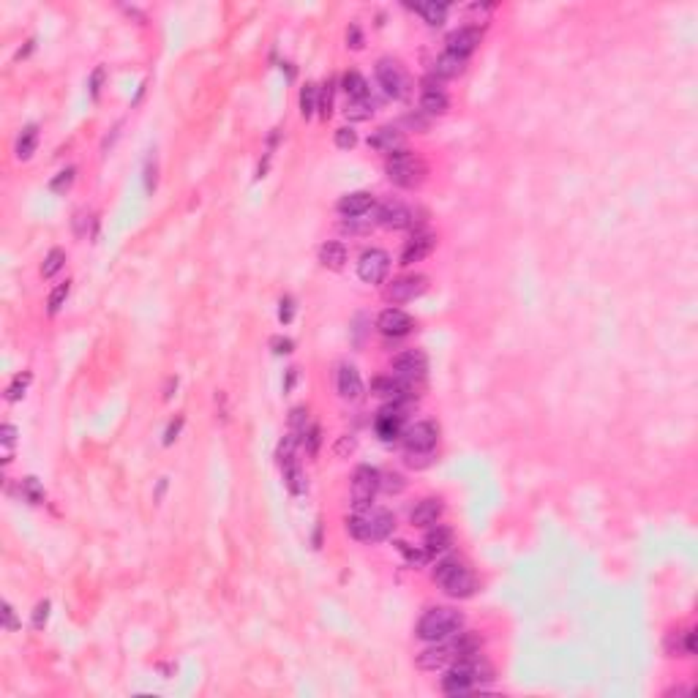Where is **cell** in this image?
I'll return each mask as SVG.
<instances>
[{
    "label": "cell",
    "mask_w": 698,
    "mask_h": 698,
    "mask_svg": "<svg viewBox=\"0 0 698 698\" xmlns=\"http://www.w3.org/2000/svg\"><path fill=\"white\" fill-rule=\"evenodd\" d=\"M483 647V638L474 635V633H453L451 638H442V641H434L428 649L415 657V666L423 668V671H439V668H448L451 663L461 660V657H470V654H477Z\"/></svg>",
    "instance_id": "cell-1"
},
{
    "label": "cell",
    "mask_w": 698,
    "mask_h": 698,
    "mask_svg": "<svg viewBox=\"0 0 698 698\" xmlns=\"http://www.w3.org/2000/svg\"><path fill=\"white\" fill-rule=\"evenodd\" d=\"M494 679V668L477 654L461 657L448 666V671L442 676V693L445 696H467L472 690H480L486 682Z\"/></svg>",
    "instance_id": "cell-2"
},
{
    "label": "cell",
    "mask_w": 698,
    "mask_h": 698,
    "mask_svg": "<svg viewBox=\"0 0 698 698\" xmlns=\"http://www.w3.org/2000/svg\"><path fill=\"white\" fill-rule=\"evenodd\" d=\"M434 581L445 589V595H451L455 600H464V597H472L474 589H477V579L474 573L470 570V564L458 557H445L439 560L437 567L431 570Z\"/></svg>",
    "instance_id": "cell-3"
},
{
    "label": "cell",
    "mask_w": 698,
    "mask_h": 698,
    "mask_svg": "<svg viewBox=\"0 0 698 698\" xmlns=\"http://www.w3.org/2000/svg\"><path fill=\"white\" fill-rule=\"evenodd\" d=\"M461 628H464V614L461 611L448 606H437V608H428L426 614L420 616V622L415 628V635L420 641L434 644V641L451 638L453 633H458Z\"/></svg>",
    "instance_id": "cell-4"
},
{
    "label": "cell",
    "mask_w": 698,
    "mask_h": 698,
    "mask_svg": "<svg viewBox=\"0 0 698 698\" xmlns=\"http://www.w3.org/2000/svg\"><path fill=\"white\" fill-rule=\"evenodd\" d=\"M384 175H387V181L396 183L399 188H418V186H423V181H426L428 167L423 158L409 153L404 148V150L387 156V161H384Z\"/></svg>",
    "instance_id": "cell-5"
},
{
    "label": "cell",
    "mask_w": 698,
    "mask_h": 698,
    "mask_svg": "<svg viewBox=\"0 0 698 698\" xmlns=\"http://www.w3.org/2000/svg\"><path fill=\"white\" fill-rule=\"evenodd\" d=\"M418 401H384V406L374 418V431L382 442H393L404 434V420Z\"/></svg>",
    "instance_id": "cell-6"
},
{
    "label": "cell",
    "mask_w": 698,
    "mask_h": 698,
    "mask_svg": "<svg viewBox=\"0 0 698 698\" xmlns=\"http://www.w3.org/2000/svg\"><path fill=\"white\" fill-rule=\"evenodd\" d=\"M377 79L382 85V91L390 96V98H406L412 93V79L406 74V68L393 60V58H380L377 60Z\"/></svg>",
    "instance_id": "cell-7"
},
{
    "label": "cell",
    "mask_w": 698,
    "mask_h": 698,
    "mask_svg": "<svg viewBox=\"0 0 698 698\" xmlns=\"http://www.w3.org/2000/svg\"><path fill=\"white\" fill-rule=\"evenodd\" d=\"M377 491H380V470H374L368 464L358 467L355 474H352V505H355V510L358 513L368 510L374 505Z\"/></svg>",
    "instance_id": "cell-8"
},
{
    "label": "cell",
    "mask_w": 698,
    "mask_h": 698,
    "mask_svg": "<svg viewBox=\"0 0 698 698\" xmlns=\"http://www.w3.org/2000/svg\"><path fill=\"white\" fill-rule=\"evenodd\" d=\"M390 371H393L396 377L406 380V382L420 384L426 380L428 355L423 349H404V352H399V355L390 361Z\"/></svg>",
    "instance_id": "cell-9"
},
{
    "label": "cell",
    "mask_w": 698,
    "mask_h": 698,
    "mask_svg": "<svg viewBox=\"0 0 698 698\" xmlns=\"http://www.w3.org/2000/svg\"><path fill=\"white\" fill-rule=\"evenodd\" d=\"M428 290V278L423 273H409V276H399L384 287V300L387 303H409L415 297Z\"/></svg>",
    "instance_id": "cell-10"
},
{
    "label": "cell",
    "mask_w": 698,
    "mask_h": 698,
    "mask_svg": "<svg viewBox=\"0 0 698 698\" xmlns=\"http://www.w3.org/2000/svg\"><path fill=\"white\" fill-rule=\"evenodd\" d=\"M448 110H451V98L445 93L442 79L428 74L426 79L420 82V112L428 115V117H437V115H445Z\"/></svg>",
    "instance_id": "cell-11"
},
{
    "label": "cell",
    "mask_w": 698,
    "mask_h": 698,
    "mask_svg": "<svg viewBox=\"0 0 698 698\" xmlns=\"http://www.w3.org/2000/svg\"><path fill=\"white\" fill-rule=\"evenodd\" d=\"M390 273V257L382 248H368L358 259V278L363 284H382Z\"/></svg>",
    "instance_id": "cell-12"
},
{
    "label": "cell",
    "mask_w": 698,
    "mask_h": 698,
    "mask_svg": "<svg viewBox=\"0 0 698 698\" xmlns=\"http://www.w3.org/2000/svg\"><path fill=\"white\" fill-rule=\"evenodd\" d=\"M401 442H404L406 451H434L437 442H439V426L431 423V420H420V423H412V426L404 428L401 434Z\"/></svg>",
    "instance_id": "cell-13"
},
{
    "label": "cell",
    "mask_w": 698,
    "mask_h": 698,
    "mask_svg": "<svg viewBox=\"0 0 698 698\" xmlns=\"http://www.w3.org/2000/svg\"><path fill=\"white\" fill-rule=\"evenodd\" d=\"M480 41H483V30L477 25H464V27L448 33V39H445L448 52L458 55V58H467V60H470V55H472L474 49L480 46Z\"/></svg>",
    "instance_id": "cell-14"
},
{
    "label": "cell",
    "mask_w": 698,
    "mask_h": 698,
    "mask_svg": "<svg viewBox=\"0 0 698 698\" xmlns=\"http://www.w3.org/2000/svg\"><path fill=\"white\" fill-rule=\"evenodd\" d=\"M377 328H380L382 336L401 338L415 330V319L401 309H384L382 314L377 316Z\"/></svg>",
    "instance_id": "cell-15"
},
{
    "label": "cell",
    "mask_w": 698,
    "mask_h": 698,
    "mask_svg": "<svg viewBox=\"0 0 698 698\" xmlns=\"http://www.w3.org/2000/svg\"><path fill=\"white\" fill-rule=\"evenodd\" d=\"M374 224L384 226V229H406V226L415 224V213L404 202H382L377 207Z\"/></svg>",
    "instance_id": "cell-16"
},
{
    "label": "cell",
    "mask_w": 698,
    "mask_h": 698,
    "mask_svg": "<svg viewBox=\"0 0 698 698\" xmlns=\"http://www.w3.org/2000/svg\"><path fill=\"white\" fill-rule=\"evenodd\" d=\"M366 516V526H368V543H380L387 541L396 529V516L390 510H382V508H368V510H361Z\"/></svg>",
    "instance_id": "cell-17"
},
{
    "label": "cell",
    "mask_w": 698,
    "mask_h": 698,
    "mask_svg": "<svg viewBox=\"0 0 698 698\" xmlns=\"http://www.w3.org/2000/svg\"><path fill=\"white\" fill-rule=\"evenodd\" d=\"M434 248H437V235H431V232H415V235L406 240L399 265L409 268V265H415V262H423L426 257H431Z\"/></svg>",
    "instance_id": "cell-18"
},
{
    "label": "cell",
    "mask_w": 698,
    "mask_h": 698,
    "mask_svg": "<svg viewBox=\"0 0 698 698\" xmlns=\"http://www.w3.org/2000/svg\"><path fill=\"white\" fill-rule=\"evenodd\" d=\"M336 387H338V396H341L344 401H358L363 396V390H366L361 371H358L355 366H349V363H341V366H338Z\"/></svg>",
    "instance_id": "cell-19"
},
{
    "label": "cell",
    "mask_w": 698,
    "mask_h": 698,
    "mask_svg": "<svg viewBox=\"0 0 698 698\" xmlns=\"http://www.w3.org/2000/svg\"><path fill=\"white\" fill-rule=\"evenodd\" d=\"M404 145H406L404 134L396 126H382V129H377L374 134L368 136V148L377 150V153H384V156H393V153L404 150Z\"/></svg>",
    "instance_id": "cell-20"
},
{
    "label": "cell",
    "mask_w": 698,
    "mask_h": 698,
    "mask_svg": "<svg viewBox=\"0 0 698 698\" xmlns=\"http://www.w3.org/2000/svg\"><path fill=\"white\" fill-rule=\"evenodd\" d=\"M442 513H445V505H442V499H439V496H426V499H420V502H418V505L412 508V513H409V521H412V526L428 529V526L439 524Z\"/></svg>",
    "instance_id": "cell-21"
},
{
    "label": "cell",
    "mask_w": 698,
    "mask_h": 698,
    "mask_svg": "<svg viewBox=\"0 0 698 698\" xmlns=\"http://www.w3.org/2000/svg\"><path fill=\"white\" fill-rule=\"evenodd\" d=\"M374 205H377V200H374L371 191H352V194H344V197L338 200L336 210L344 216V219H361V216H366Z\"/></svg>",
    "instance_id": "cell-22"
},
{
    "label": "cell",
    "mask_w": 698,
    "mask_h": 698,
    "mask_svg": "<svg viewBox=\"0 0 698 698\" xmlns=\"http://www.w3.org/2000/svg\"><path fill=\"white\" fill-rule=\"evenodd\" d=\"M423 548H426L428 557H437V554H445L453 548V529L445 526V524H434L428 526L426 538H423Z\"/></svg>",
    "instance_id": "cell-23"
},
{
    "label": "cell",
    "mask_w": 698,
    "mask_h": 698,
    "mask_svg": "<svg viewBox=\"0 0 698 698\" xmlns=\"http://www.w3.org/2000/svg\"><path fill=\"white\" fill-rule=\"evenodd\" d=\"M668 657H693L696 654V631H671L666 635Z\"/></svg>",
    "instance_id": "cell-24"
},
{
    "label": "cell",
    "mask_w": 698,
    "mask_h": 698,
    "mask_svg": "<svg viewBox=\"0 0 698 698\" xmlns=\"http://www.w3.org/2000/svg\"><path fill=\"white\" fill-rule=\"evenodd\" d=\"M467 71V58H458V55H453V52H442L437 60H434V66H431V74L437 77V79H453V77H461Z\"/></svg>",
    "instance_id": "cell-25"
},
{
    "label": "cell",
    "mask_w": 698,
    "mask_h": 698,
    "mask_svg": "<svg viewBox=\"0 0 698 698\" xmlns=\"http://www.w3.org/2000/svg\"><path fill=\"white\" fill-rule=\"evenodd\" d=\"M406 8H412L415 14H420L431 27H439V25H445V20H448V8L451 6L442 3V0H426V3H406Z\"/></svg>",
    "instance_id": "cell-26"
},
{
    "label": "cell",
    "mask_w": 698,
    "mask_h": 698,
    "mask_svg": "<svg viewBox=\"0 0 698 698\" xmlns=\"http://www.w3.org/2000/svg\"><path fill=\"white\" fill-rule=\"evenodd\" d=\"M319 262L328 268V271H341L347 265V246L338 243V240H328L319 246Z\"/></svg>",
    "instance_id": "cell-27"
},
{
    "label": "cell",
    "mask_w": 698,
    "mask_h": 698,
    "mask_svg": "<svg viewBox=\"0 0 698 698\" xmlns=\"http://www.w3.org/2000/svg\"><path fill=\"white\" fill-rule=\"evenodd\" d=\"M281 470H284V483H287V489H290L295 496H300V494H306V491H309V480H306V472H303V467H300V461H297V458L290 461V464H284Z\"/></svg>",
    "instance_id": "cell-28"
},
{
    "label": "cell",
    "mask_w": 698,
    "mask_h": 698,
    "mask_svg": "<svg viewBox=\"0 0 698 698\" xmlns=\"http://www.w3.org/2000/svg\"><path fill=\"white\" fill-rule=\"evenodd\" d=\"M341 88H344V93L349 96V101H363V98H368V82H366V77H363L361 71H347V74L341 77Z\"/></svg>",
    "instance_id": "cell-29"
},
{
    "label": "cell",
    "mask_w": 698,
    "mask_h": 698,
    "mask_svg": "<svg viewBox=\"0 0 698 698\" xmlns=\"http://www.w3.org/2000/svg\"><path fill=\"white\" fill-rule=\"evenodd\" d=\"M36 148H39V126H25L22 131H20V136H17L14 156L20 158V161H27V158H33Z\"/></svg>",
    "instance_id": "cell-30"
},
{
    "label": "cell",
    "mask_w": 698,
    "mask_h": 698,
    "mask_svg": "<svg viewBox=\"0 0 698 698\" xmlns=\"http://www.w3.org/2000/svg\"><path fill=\"white\" fill-rule=\"evenodd\" d=\"M316 101H319V85L306 82L300 88V96H297V107H300V117L303 120H311L316 115Z\"/></svg>",
    "instance_id": "cell-31"
},
{
    "label": "cell",
    "mask_w": 698,
    "mask_h": 698,
    "mask_svg": "<svg viewBox=\"0 0 698 698\" xmlns=\"http://www.w3.org/2000/svg\"><path fill=\"white\" fill-rule=\"evenodd\" d=\"M20 494L25 496V502H30V505H44V486H41V480L36 477V474H27L20 480Z\"/></svg>",
    "instance_id": "cell-32"
},
{
    "label": "cell",
    "mask_w": 698,
    "mask_h": 698,
    "mask_svg": "<svg viewBox=\"0 0 698 698\" xmlns=\"http://www.w3.org/2000/svg\"><path fill=\"white\" fill-rule=\"evenodd\" d=\"M333 93H336V79H328L319 85V101H316V115L328 120L333 115Z\"/></svg>",
    "instance_id": "cell-33"
},
{
    "label": "cell",
    "mask_w": 698,
    "mask_h": 698,
    "mask_svg": "<svg viewBox=\"0 0 698 698\" xmlns=\"http://www.w3.org/2000/svg\"><path fill=\"white\" fill-rule=\"evenodd\" d=\"M33 382V374L30 371H22V374H17L8 387H6V401H11V404H17V401H22L25 393H27V387Z\"/></svg>",
    "instance_id": "cell-34"
},
{
    "label": "cell",
    "mask_w": 698,
    "mask_h": 698,
    "mask_svg": "<svg viewBox=\"0 0 698 698\" xmlns=\"http://www.w3.org/2000/svg\"><path fill=\"white\" fill-rule=\"evenodd\" d=\"M68 295H71V281H63V284H58L52 292H49V297H46V314L49 316H55L63 306H66V300H68Z\"/></svg>",
    "instance_id": "cell-35"
},
{
    "label": "cell",
    "mask_w": 698,
    "mask_h": 698,
    "mask_svg": "<svg viewBox=\"0 0 698 698\" xmlns=\"http://www.w3.org/2000/svg\"><path fill=\"white\" fill-rule=\"evenodd\" d=\"M297 445H300V439L295 437V434H287L281 442H278V448H276V461H278V467H284V464H290L297 458Z\"/></svg>",
    "instance_id": "cell-36"
},
{
    "label": "cell",
    "mask_w": 698,
    "mask_h": 698,
    "mask_svg": "<svg viewBox=\"0 0 698 698\" xmlns=\"http://www.w3.org/2000/svg\"><path fill=\"white\" fill-rule=\"evenodd\" d=\"M63 265H66V251H63V248H52V251L44 257V262H41V276H44V278H52Z\"/></svg>",
    "instance_id": "cell-37"
},
{
    "label": "cell",
    "mask_w": 698,
    "mask_h": 698,
    "mask_svg": "<svg viewBox=\"0 0 698 698\" xmlns=\"http://www.w3.org/2000/svg\"><path fill=\"white\" fill-rule=\"evenodd\" d=\"M396 548L401 551L406 557V562H409V567H426V562L431 560L426 554V548H412L409 543H404V541H399L396 543Z\"/></svg>",
    "instance_id": "cell-38"
},
{
    "label": "cell",
    "mask_w": 698,
    "mask_h": 698,
    "mask_svg": "<svg viewBox=\"0 0 698 698\" xmlns=\"http://www.w3.org/2000/svg\"><path fill=\"white\" fill-rule=\"evenodd\" d=\"M344 115L349 117V120H368L371 115H374V101L371 98H363V101H349L347 104V110Z\"/></svg>",
    "instance_id": "cell-39"
},
{
    "label": "cell",
    "mask_w": 698,
    "mask_h": 698,
    "mask_svg": "<svg viewBox=\"0 0 698 698\" xmlns=\"http://www.w3.org/2000/svg\"><path fill=\"white\" fill-rule=\"evenodd\" d=\"M74 178H77V169L74 167H66V169H60L52 181H49V191L52 194H66L68 188L74 186Z\"/></svg>",
    "instance_id": "cell-40"
},
{
    "label": "cell",
    "mask_w": 698,
    "mask_h": 698,
    "mask_svg": "<svg viewBox=\"0 0 698 698\" xmlns=\"http://www.w3.org/2000/svg\"><path fill=\"white\" fill-rule=\"evenodd\" d=\"M406 489V480L399 472H380V491L384 494H401Z\"/></svg>",
    "instance_id": "cell-41"
},
{
    "label": "cell",
    "mask_w": 698,
    "mask_h": 698,
    "mask_svg": "<svg viewBox=\"0 0 698 698\" xmlns=\"http://www.w3.org/2000/svg\"><path fill=\"white\" fill-rule=\"evenodd\" d=\"M344 524H347L349 538H355V541H361V543H368V526H366V516H363V513L349 516Z\"/></svg>",
    "instance_id": "cell-42"
},
{
    "label": "cell",
    "mask_w": 698,
    "mask_h": 698,
    "mask_svg": "<svg viewBox=\"0 0 698 698\" xmlns=\"http://www.w3.org/2000/svg\"><path fill=\"white\" fill-rule=\"evenodd\" d=\"M309 426H311V423H309V406H295L292 412H290V428H292V434L300 439L303 431Z\"/></svg>",
    "instance_id": "cell-43"
},
{
    "label": "cell",
    "mask_w": 698,
    "mask_h": 698,
    "mask_svg": "<svg viewBox=\"0 0 698 698\" xmlns=\"http://www.w3.org/2000/svg\"><path fill=\"white\" fill-rule=\"evenodd\" d=\"M300 445L306 448L309 455H316L319 453V445H322V428L319 426H309L300 437Z\"/></svg>",
    "instance_id": "cell-44"
},
{
    "label": "cell",
    "mask_w": 698,
    "mask_h": 698,
    "mask_svg": "<svg viewBox=\"0 0 698 698\" xmlns=\"http://www.w3.org/2000/svg\"><path fill=\"white\" fill-rule=\"evenodd\" d=\"M49 611H52V603L49 600H39L36 608H33V616H30V625L36 631H44V625L49 622Z\"/></svg>",
    "instance_id": "cell-45"
},
{
    "label": "cell",
    "mask_w": 698,
    "mask_h": 698,
    "mask_svg": "<svg viewBox=\"0 0 698 698\" xmlns=\"http://www.w3.org/2000/svg\"><path fill=\"white\" fill-rule=\"evenodd\" d=\"M333 139H336V148H338V150H352V148L358 145V134H355V131H352L349 126H341Z\"/></svg>",
    "instance_id": "cell-46"
},
{
    "label": "cell",
    "mask_w": 698,
    "mask_h": 698,
    "mask_svg": "<svg viewBox=\"0 0 698 698\" xmlns=\"http://www.w3.org/2000/svg\"><path fill=\"white\" fill-rule=\"evenodd\" d=\"M91 224H93V216L88 210H77V213H74V235H77V238H85L88 229H91Z\"/></svg>",
    "instance_id": "cell-47"
},
{
    "label": "cell",
    "mask_w": 698,
    "mask_h": 698,
    "mask_svg": "<svg viewBox=\"0 0 698 698\" xmlns=\"http://www.w3.org/2000/svg\"><path fill=\"white\" fill-rule=\"evenodd\" d=\"M14 439H17V428L11 426V423H3V426H0V442H3V448H6V458H3L6 464L11 461V453L8 451H11Z\"/></svg>",
    "instance_id": "cell-48"
},
{
    "label": "cell",
    "mask_w": 698,
    "mask_h": 698,
    "mask_svg": "<svg viewBox=\"0 0 698 698\" xmlns=\"http://www.w3.org/2000/svg\"><path fill=\"white\" fill-rule=\"evenodd\" d=\"M431 451H420V453H415V451H406V464L409 467H415V470H423V467H428L431 464Z\"/></svg>",
    "instance_id": "cell-49"
},
{
    "label": "cell",
    "mask_w": 698,
    "mask_h": 698,
    "mask_svg": "<svg viewBox=\"0 0 698 698\" xmlns=\"http://www.w3.org/2000/svg\"><path fill=\"white\" fill-rule=\"evenodd\" d=\"M271 349H273V355H290L295 349V341L290 336H273Z\"/></svg>",
    "instance_id": "cell-50"
},
{
    "label": "cell",
    "mask_w": 698,
    "mask_h": 698,
    "mask_svg": "<svg viewBox=\"0 0 698 698\" xmlns=\"http://www.w3.org/2000/svg\"><path fill=\"white\" fill-rule=\"evenodd\" d=\"M363 44H366V41H363V30H361V25H355V22H352V25H349V27H347V46H349V49H355V52H361Z\"/></svg>",
    "instance_id": "cell-51"
},
{
    "label": "cell",
    "mask_w": 698,
    "mask_h": 698,
    "mask_svg": "<svg viewBox=\"0 0 698 698\" xmlns=\"http://www.w3.org/2000/svg\"><path fill=\"white\" fill-rule=\"evenodd\" d=\"M292 316H295V300L290 297V295H284V297L278 300V319H281L284 325H290V322H292Z\"/></svg>",
    "instance_id": "cell-52"
},
{
    "label": "cell",
    "mask_w": 698,
    "mask_h": 698,
    "mask_svg": "<svg viewBox=\"0 0 698 698\" xmlns=\"http://www.w3.org/2000/svg\"><path fill=\"white\" fill-rule=\"evenodd\" d=\"M183 423H186V418H183V415H178V418H175V420H172V423L167 426V431H164V445H167V448H169V445H172V442H175V439L181 437Z\"/></svg>",
    "instance_id": "cell-53"
},
{
    "label": "cell",
    "mask_w": 698,
    "mask_h": 698,
    "mask_svg": "<svg viewBox=\"0 0 698 698\" xmlns=\"http://www.w3.org/2000/svg\"><path fill=\"white\" fill-rule=\"evenodd\" d=\"M355 448H358V439H355L352 434H344V437H341V439H338V442H336V448H333V453H336L338 458H344L347 453H352V451H355Z\"/></svg>",
    "instance_id": "cell-54"
},
{
    "label": "cell",
    "mask_w": 698,
    "mask_h": 698,
    "mask_svg": "<svg viewBox=\"0 0 698 698\" xmlns=\"http://www.w3.org/2000/svg\"><path fill=\"white\" fill-rule=\"evenodd\" d=\"M145 191H148V194L156 191V158H150V156L145 161Z\"/></svg>",
    "instance_id": "cell-55"
},
{
    "label": "cell",
    "mask_w": 698,
    "mask_h": 698,
    "mask_svg": "<svg viewBox=\"0 0 698 698\" xmlns=\"http://www.w3.org/2000/svg\"><path fill=\"white\" fill-rule=\"evenodd\" d=\"M0 608H3V611H0V614H3V628H6V631H17V628H20V622H17V614H14L11 603H6V600H3V606Z\"/></svg>",
    "instance_id": "cell-56"
},
{
    "label": "cell",
    "mask_w": 698,
    "mask_h": 698,
    "mask_svg": "<svg viewBox=\"0 0 698 698\" xmlns=\"http://www.w3.org/2000/svg\"><path fill=\"white\" fill-rule=\"evenodd\" d=\"M104 77H107L104 66H98L91 74V96H93V98H98V96H101V85H104Z\"/></svg>",
    "instance_id": "cell-57"
},
{
    "label": "cell",
    "mask_w": 698,
    "mask_h": 698,
    "mask_svg": "<svg viewBox=\"0 0 698 698\" xmlns=\"http://www.w3.org/2000/svg\"><path fill=\"white\" fill-rule=\"evenodd\" d=\"M401 126L412 129V131H426V129H428V120L423 117V115H406L404 120H401Z\"/></svg>",
    "instance_id": "cell-58"
},
{
    "label": "cell",
    "mask_w": 698,
    "mask_h": 698,
    "mask_svg": "<svg viewBox=\"0 0 698 698\" xmlns=\"http://www.w3.org/2000/svg\"><path fill=\"white\" fill-rule=\"evenodd\" d=\"M175 387H178V380H175V377H169V380H167V387H164V401H169V399H172V390H175Z\"/></svg>",
    "instance_id": "cell-59"
},
{
    "label": "cell",
    "mask_w": 698,
    "mask_h": 698,
    "mask_svg": "<svg viewBox=\"0 0 698 698\" xmlns=\"http://www.w3.org/2000/svg\"><path fill=\"white\" fill-rule=\"evenodd\" d=\"M295 380H297V368H290V371H287V382H284V393H290V390H292Z\"/></svg>",
    "instance_id": "cell-60"
},
{
    "label": "cell",
    "mask_w": 698,
    "mask_h": 698,
    "mask_svg": "<svg viewBox=\"0 0 698 698\" xmlns=\"http://www.w3.org/2000/svg\"><path fill=\"white\" fill-rule=\"evenodd\" d=\"M33 49H36V39H30V41L25 44V49H20V52H17V60H22V58H27V55H30Z\"/></svg>",
    "instance_id": "cell-61"
},
{
    "label": "cell",
    "mask_w": 698,
    "mask_h": 698,
    "mask_svg": "<svg viewBox=\"0 0 698 698\" xmlns=\"http://www.w3.org/2000/svg\"><path fill=\"white\" fill-rule=\"evenodd\" d=\"M666 696H690L687 687H674V690H666Z\"/></svg>",
    "instance_id": "cell-62"
}]
</instances>
